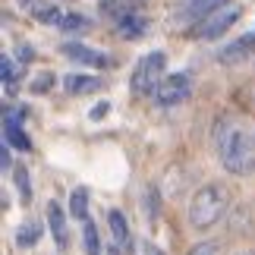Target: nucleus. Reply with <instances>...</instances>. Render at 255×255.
Segmentation results:
<instances>
[{
	"label": "nucleus",
	"instance_id": "obj_1",
	"mask_svg": "<svg viewBox=\"0 0 255 255\" xmlns=\"http://www.w3.org/2000/svg\"><path fill=\"white\" fill-rule=\"evenodd\" d=\"M218 151H221V164L224 170L233 176H249L255 173V135L237 126H224V135L218 139Z\"/></svg>",
	"mask_w": 255,
	"mask_h": 255
},
{
	"label": "nucleus",
	"instance_id": "obj_2",
	"mask_svg": "<svg viewBox=\"0 0 255 255\" xmlns=\"http://www.w3.org/2000/svg\"><path fill=\"white\" fill-rule=\"evenodd\" d=\"M227 205H230L227 186H221V183L202 186V189L192 195V202H189V224L199 227V230H208L211 224H218L224 218Z\"/></svg>",
	"mask_w": 255,
	"mask_h": 255
},
{
	"label": "nucleus",
	"instance_id": "obj_3",
	"mask_svg": "<svg viewBox=\"0 0 255 255\" xmlns=\"http://www.w3.org/2000/svg\"><path fill=\"white\" fill-rule=\"evenodd\" d=\"M164 79H167V76H164V54L151 51L135 63V70L129 76V88H132V95H139V98L142 95H158Z\"/></svg>",
	"mask_w": 255,
	"mask_h": 255
},
{
	"label": "nucleus",
	"instance_id": "obj_4",
	"mask_svg": "<svg viewBox=\"0 0 255 255\" xmlns=\"http://www.w3.org/2000/svg\"><path fill=\"white\" fill-rule=\"evenodd\" d=\"M243 13L240 3H233V0H227L224 6H218L214 13H208L202 19V22L192 25V38H199V41H211V38H221L224 32H230L233 25H237V19Z\"/></svg>",
	"mask_w": 255,
	"mask_h": 255
},
{
	"label": "nucleus",
	"instance_id": "obj_5",
	"mask_svg": "<svg viewBox=\"0 0 255 255\" xmlns=\"http://www.w3.org/2000/svg\"><path fill=\"white\" fill-rule=\"evenodd\" d=\"M189 95H192V76L189 73H170L167 79L161 82L154 101H158L161 107H176V104H183Z\"/></svg>",
	"mask_w": 255,
	"mask_h": 255
},
{
	"label": "nucleus",
	"instance_id": "obj_6",
	"mask_svg": "<svg viewBox=\"0 0 255 255\" xmlns=\"http://www.w3.org/2000/svg\"><path fill=\"white\" fill-rule=\"evenodd\" d=\"M60 54L70 57L73 63H85V66H98V70H104V66H111V57L104 51H95V47H85L79 41H63L60 44Z\"/></svg>",
	"mask_w": 255,
	"mask_h": 255
},
{
	"label": "nucleus",
	"instance_id": "obj_7",
	"mask_svg": "<svg viewBox=\"0 0 255 255\" xmlns=\"http://www.w3.org/2000/svg\"><path fill=\"white\" fill-rule=\"evenodd\" d=\"M252 54H255V35H243L240 41H233V44H227V47H221L218 60H221L224 66H237V63H246Z\"/></svg>",
	"mask_w": 255,
	"mask_h": 255
},
{
	"label": "nucleus",
	"instance_id": "obj_8",
	"mask_svg": "<svg viewBox=\"0 0 255 255\" xmlns=\"http://www.w3.org/2000/svg\"><path fill=\"white\" fill-rule=\"evenodd\" d=\"M19 120H22V114L6 111V117H3V145H9V148H19V151H28V148H32V142H28L25 129L19 126Z\"/></svg>",
	"mask_w": 255,
	"mask_h": 255
},
{
	"label": "nucleus",
	"instance_id": "obj_9",
	"mask_svg": "<svg viewBox=\"0 0 255 255\" xmlns=\"http://www.w3.org/2000/svg\"><path fill=\"white\" fill-rule=\"evenodd\" d=\"M63 88L70 95H92L98 88H104V82L98 76H82V73H66L63 76Z\"/></svg>",
	"mask_w": 255,
	"mask_h": 255
},
{
	"label": "nucleus",
	"instance_id": "obj_10",
	"mask_svg": "<svg viewBox=\"0 0 255 255\" xmlns=\"http://www.w3.org/2000/svg\"><path fill=\"white\" fill-rule=\"evenodd\" d=\"M107 221H111V230H114V243H117V255H126L129 252V224H126L123 211H111L107 214Z\"/></svg>",
	"mask_w": 255,
	"mask_h": 255
},
{
	"label": "nucleus",
	"instance_id": "obj_11",
	"mask_svg": "<svg viewBox=\"0 0 255 255\" xmlns=\"http://www.w3.org/2000/svg\"><path fill=\"white\" fill-rule=\"evenodd\" d=\"M22 3L32 9V16L38 19V22H44V25H60L63 13H60L54 3H44V0H22Z\"/></svg>",
	"mask_w": 255,
	"mask_h": 255
},
{
	"label": "nucleus",
	"instance_id": "obj_12",
	"mask_svg": "<svg viewBox=\"0 0 255 255\" xmlns=\"http://www.w3.org/2000/svg\"><path fill=\"white\" fill-rule=\"evenodd\" d=\"M47 224H51V233H54L57 246L66 249V214H63V208L57 202L47 205Z\"/></svg>",
	"mask_w": 255,
	"mask_h": 255
},
{
	"label": "nucleus",
	"instance_id": "obj_13",
	"mask_svg": "<svg viewBox=\"0 0 255 255\" xmlns=\"http://www.w3.org/2000/svg\"><path fill=\"white\" fill-rule=\"evenodd\" d=\"M117 28H120V35L126 38V41H135V38H142V35H145L148 22H145V19H142L139 13H132V16L117 19Z\"/></svg>",
	"mask_w": 255,
	"mask_h": 255
},
{
	"label": "nucleus",
	"instance_id": "obj_14",
	"mask_svg": "<svg viewBox=\"0 0 255 255\" xmlns=\"http://www.w3.org/2000/svg\"><path fill=\"white\" fill-rule=\"evenodd\" d=\"M227 3V0H186V6H183V16L186 19H202L208 16V13H214V9L218 6H224Z\"/></svg>",
	"mask_w": 255,
	"mask_h": 255
},
{
	"label": "nucleus",
	"instance_id": "obj_15",
	"mask_svg": "<svg viewBox=\"0 0 255 255\" xmlns=\"http://www.w3.org/2000/svg\"><path fill=\"white\" fill-rule=\"evenodd\" d=\"M70 214L76 221H88V189H76L70 195Z\"/></svg>",
	"mask_w": 255,
	"mask_h": 255
},
{
	"label": "nucleus",
	"instance_id": "obj_16",
	"mask_svg": "<svg viewBox=\"0 0 255 255\" xmlns=\"http://www.w3.org/2000/svg\"><path fill=\"white\" fill-rule=\"evenodd\" d=\"M82 237H85V252L88 255H101V240H98V227H95L92 221H85Z\"/></svg>",
	"mask_w": 255,
	"mask_h": 255
},
{
	"label": "nucleus",
	"instance_id": "obj_17",
	"mask_svg": "<svg viewBox=\"0 0 255 255\" xmlns=\"http://www.w3.org/2000/svg\"><path fill=\"white\" fill-rule=\"evenodd\" d=\"M0 73H3V85H6V95H13L16 92V63L9 60V54H3L0 57Z\"/></svg>",
	"mask_w": 255,
	"mask_h": 255
},
{
	"label": "nucleus",
	"instance_id": "obj_18",
	"mask_svg": "<svg viewBox=\"0 0 255 255\" xmlns=\"http://www.w3.org/2000/svg\"><path fill=\"white\" fill-rule=\"evenodd\" d=\"M38 237H41V227H38V224H22V227L16 230V243H19V246H35Z\"/></svg>",
	"mask_w": 255,
	"mask_h": 255
},
{
	"label": "nucleus",
	"instance_id": "obj_19",
	"mask_svg": "<svg viewBox=\"0 0 255 255\" xmlns=\"http://www.w3.org/2000/svg\"><path fill=\"white\" fill-rule=\"evenodd\" d=\"M16 189H19V199L22 202H32V186H28V170L25 167H16Z\"/></svg>",
	"mask_w": 255,
	"mask_h": 255
},
{
	"label": "nucleus",
	"instance_id": "obj_20",
	"mask_svg": "<svg viewBox=\"0 0 255 255\" xmlns=\"http://www.w3.org/2000/svg\"><path fill=\"white\" fill-rule=\"evenodd\" d=\"M60 28H63V32H82V28H88V19L76 16V13H63Z\"/></svg>",
	"mask_w": 255,
	"mask_h": 255
},
{
	"label": "nucleus",
	"instance_id": "obj_21",
	"mask_svg": "<svg viewBox=\"0 0 255 255\" xmlns=\"http://www.w3.org/2000/svg\"><path fill=\"white\" fill-rule=\"evenodd\" d=\"M51 85H54V76L51 73H38L35 79H32V92L35 95H47V92H51Z\"/></svg>",
	"mask_w": 255,
	"mask_h": 255
},
{
	"label": "nucleus",
	"instance_id": "obj_22",
	"mask_svg": "<svg viewBox=\"0 0 255 255\" xmlns=\"http://www.w3.org/2000/svg\"><path fill=\"white\" fill-rule=\"evenodd\" d=\"M189 255H221V246H218V243H199Z\"/></svg>",
	"mask_w": 255,
	"mask_h": 255
},
{
	"label": "nucleus",
	"instance_id": "obj_23",
	"mask_svg": "<svg viewBox=\"0 0 255 255\" xmlns=\"http://www.w3.org/2000/svg\"><path fill=\"white\" fill-rule=\"evenodd\" d=\"M107 107H111V104H98V107H92V111H88V117H92V120H101V117L107 114Z\"/></svg>",
	"mask_w": 255,
	"mask_h": 255
},
{
	"label": "nucleus",
	"instance_id": "obj_24",
	"mask_svg": "<svg viewBox=\"0 0 255 255\" xmlns=\"http://www.w3.org/2000/svg\"><path fill=\"white\" fill-rule=\"evenodd\" d=\"M9 164H13V158H9V145H3V151H0V167L9 170Z\"/></svg>",
	"mask_w": 255,
	"mask_h": 255
}]
</instances>
